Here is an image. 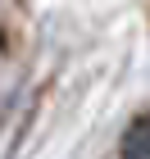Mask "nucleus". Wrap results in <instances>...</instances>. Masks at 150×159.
<instances>
[{
	"instance_id": "1",
	"label": "nucleus",
	"mask_w": 150,
	"mask_h": 159,
	"mask_svg": "<svg viewBox=\"0 0 150 159\" xmlns=\"http://www.w3.org/2000/svg\"><path fill=\"white\" fill-rule=\"evenodd\" d=\"M123 159H150V114L127 123V136H123Z\"/></svg>"
}]
</instances>
